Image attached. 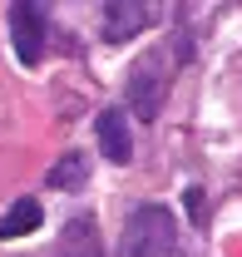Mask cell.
I'll return each mask as SVG.
<instances>
[{"label": "cell", "instance_id": "6da1fadb", "mask_svg": "<svg viewBox=\"0 0 242 257\" xmlns=\"http://www.w3.org/2000/svg\"><path fill=\"white\" fill-rule=\"evenodd\" d=\"M173 247H178V223L168 208L144 203L129 213L119 232V257H173Z\"/></svg>", "mask_w": 242, "mask_h": 257}, {"label": "cell", "instance_id": "7a4b0ae2", "mask_svg": "<svg viewBox=\"0 0 242 257\" xmlns=\"http://www.w3.org/2000/svg\"><path fill=\"white\" fill-rule=\"evenodd\" d=\"M163 99H168V74H163L158 55H149L129 69V114L134 119H158Z\"/></svg>", "mask_w": 242, "mask_h": 257}, {"label": "cell", "instance_id": "3957f363", "mask_svg": "<svg viewBox=\"0 0 242 257\" xmlns=\"http://www.w3.org/2000/svg\"><path fill=\"white\" fill-rule=\"evenodd\" d=\"M10 35H15V55L20 64H40L45 55V20H40V10L35 5H10Z\"/></svg>", "mask_w": 242, "mask_h": 257}, {"label": "cell", "instance_id": "277c9868", "mask_svg": "<svg viewBox=\"0 0 242 257\" xmlns=\"http://www.w3.org/2000/svg\"><path fill=\"white\" fill-rule=\"evenodd\" d=\"M99 149L109 163H129L134 159V134H129V114L124 109H104L99 114Z\"/></svg>", "mask_w": 242, "mask_h": 257}, {"label": "cell", "instance_id": "5b68a950", "mask_svg": "<svg viewBox=\"0 0 242 257\" xmlns=\"http://www.w3.org/2000/svg\"><path fill=\"white\" fill-rule=\"evenodd\" d=\"M149 25V5H134V0H114V5H104V40H134V35Z\"/></svg>", "mask_w": 242, "mask_h": 257}, {"label": "cell", "instance_id": "8992f818", "mask_svg": "<svg viewBox=\"0 0 242 257\" xmlns=\"http://www.w3.org/2000/svg\"><path fill=\"white\" fill-rule=\"evenodd\" d=\"M40 227V198H15L5 213H0V237L10 242V237H25Z\"/></svg>", "mask_w": 242, "mask_h": 257}, {"label": "cell", "instance_id": "52a82bcc", "mask_svg": "<svg viewBox=\"0 0 242 257\" xmlns=\"http://www.w3.org/2000/svg\"><path fill=\"white\" fill-rule=\"evenodd\" d=\"M84 178H89V159H84V154H64V159L45 173V183H50V188H79Z\"/></svg>", "mask_w": 242, "mask_h": 257}]
</instances>
